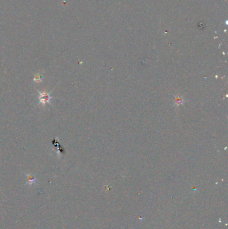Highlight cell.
Masks as SVG:
<instances>
[{"mask_svg": "<svg viewBox=\"0 0 228 229\" xmlns=\"http://www.w3.org/2000/svg\"><path fill=\"white\" fill-rule=\"evenodd\" d=\"M26 180H27V184L28 185H32L36 183V179L34 175H32L30 174H27V177H26Z\"/></svg>", "mask_w": 228, "mask_h": 229, "instance_id": "2", "label": "cell"}, {"mask_svg": "<svg viewBox=\"0 0 228 229\" xmlns=\"http://www.w3.org/2000/svg\"><path fill=\"white\" fill-rule=\"evenodd\" d=\"M34 80H36L37 82H40L42 81V76L40 75H37L35 76Z\"/></svg>", "mask_w": 228, "mask_h": 229, "instance_id": "3", "label": "cell"}, {"mask_svg": "<svg viewBox=\"0 0 228 229\" xmlns=\"http://www.w3.org/2000/svg\"><path fill=\"white\" fill-rule=\"evenodd\" d=\"M50 99V96L49 95V94H48L47 92H39V101H40V103H42L43 105H45L46 103H49Z\"/></svg>", "mask_w": 228, "mask_h": 229, "instance_id": "1", "label": "cell"}]
</instances>
